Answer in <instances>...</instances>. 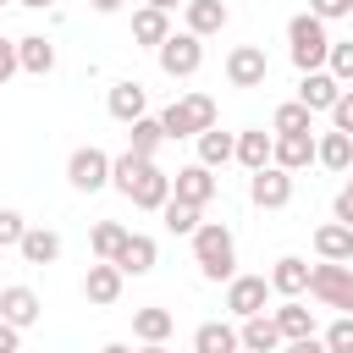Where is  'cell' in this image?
I'll use <instances>...</instances> for the list:
<instances>
[{
	"label": "cell",
	"instance_id": "52a82bcc",
	"mask_svg": "<svg viewBox=\"0 0 353 353\" xmlns=\"http://www.w3.org/2000/svg\"><path fill=\"white\" fill-rule=\"evenodd\" d=\"M66 182H72L77 193H99V188H110V154L94 149V143L72 149V160H66Z\"/></svg>",
	"mask_w": 353,
	"mask_h": 353
},
{
	"label": "cell",
	"instance_id": "e575fe53",
	"mask_svg": "<svg viewBox=\"0 0 353 353\" xmlns=\"http://www.w3.org/2000/svg\"><path fill=\"white\" fill-rule=\"evenodd\" d=\"M325 72L347 88L353 83V39H331V50H325Z\"/></svg>",
	"mask_w": 353,
	"mask_h": 353
},
{
	"label": "cell",
	"instance_id": "d6a6232c",
	"mask_svg": "<svg viewBox=\"0 0 353 353\" xmlns=\"http://www.w3.org/2000/svg\"><path fill=\"white\" fill-rule=\"evenodd\" d=\"M270 132H314V110H309V105H298V99H287V105H276Z\"/></svg>",
	"mask_w": 353,
	"mask_h": 353
},
{
	"label": "cell",
	"instance_id": "3957f363",
	"mask_svg": "<svg viewBox=\"0 0 353 353\" xmlns=\"http://www.w3.org/2000/svg\"><path fill=\"white\" fill-rule=\"evenodd\" d=\"M325 50H331L325 22H320L314 11H298V17L287 22V55H292V66H298V72H320V66H325Z\"/></svg>",
	"mask_w": 353,
	"mask_h": 353
},
{
	"label": "cell",
	"instance_id": "9a60e30c",
	"mask_svg": "<svg viewBox=\"0 0 353 353\" xmlns=\"http://www.w3.org/2000/svg\"><path fill=\"white\" fill-rule=\"evenodd\" d=\"M105 110H110L116 121H138V116H149V94H143V83H138V77H121V83L105 94Z\"/></svg>",
	"mask_w": 353,
	"mask_h": 353
},
{
	"label": "cell",
	"instance_id": "d4e9b609",
	"mask_svg": "<svg viewBox=\"0 0 353 353\" xmlns=\"http://www.w3.org/2000/svg\"><path fill=\"white\" fill-rule=\"evenodd\" d=\"M132 39H138V44H149V50H160V44L171 39V11L138 6V11H132Z\"/></svg>",
	"mask_w": 353,
	"mask_h": 353
},
{
	"label": "cell",
	"instance_id": "f907efd6",
	"mask_svg": "<svg viewBox=\"0 0 353 353\" xmlns=\"http://www.w3.org/2000/svg\"><path fill=\"white\" fill-rule=\"evenodd\" d=\"M237 353H243V347H237Z\"/></svg>",
	"mask_w": 353,
	"mask_h": 353
},
{
	"label": "cell",
	"instance_id": "5bb4252c",
	"mask_svg": "<svg viewBox=\"0 0 353 353\" xmlns=\"http://www.w3.org/2000/svg\"><path fill=\"white\" fill-rule=\"evenodd\" d=\"M270 165H281V171H303V165H314V132H276V143H270Z\"/></svg>",
	"mask_w": 353,
	"mask_h": 353
},
{
	"label": "cell",
	"instance_id": "8992f818",
	"mask_svg": "<svg viewBox=\"0 0 353 353\" xmlns=\"http://www.w3.org/2000/svg\"><path fill=\"white\" fill-rule=\"evenodd\" d=\"M154 55H160V72H165V77H193V72L204 66V39L182 28V33H171Z\"/></svg>",
	"mask_w": 353,
	"mask_h": 353
},
{
	"label": "cell",
	"instance_id": "7bdbcfd3",
	"mask_svg": "<svg viewBox=\"0 0 353 353\" xmlns=\"http://www.w3.org/2000/svg\"><path fill=\"white\" fill-rule=\"evenodd\" d=\"M88 6H94L99 17H110V11H121V0H88Z\"/></svg>",
	"mask_w": 353,
	"mask_h": 353
},
{
	"label": "cell",
	"instance_id": "6da1fadb",
	"mask_svg": "<svg viewBox=\"0 0 353 353\" xmlns=\"http://www.w3.org/2000/svg\"><path fill=\"white\" fill-rule=\"evenodd\" d=\"M110 188L132 204V210H160L165 199H171V171H160L154 160H143V154H116L110 160Z\"/></svg>",
	"mask_w": 353,
	"mask_h": 353
},
{
	"label": "cell",
	"instance_id": "7402d4cb",
	"mask_svg": "<svg viewBox=\"0 0 353 353\" xmlns=\"http://www.w3.org/2000/svg\"><path fill=\"white\" fill-rule=\"evenodd\" d=\"M17 72H33V77L55 72V44H50L44 33H28V39H17Z\"/></svg>",
	"mask_w": 353,
	"mask_h": 353
},
{
	"label": "cell",
	"instance_id": "836d02e7",
	"mask_svg": "<svg viewBox=\"0 0 353 353\" xmlns=\"http://www.w3.org/2000/svg\"><path fill=\"white\" fill-rule=\"evenodd\" d=\"M127 243V226L121 221H99L94 232H88V248H94V259H116V248Z\"/></svg>",
	"mask_w": 353,
	"mask_h": 353
},
{
	"label": "cell",
	"instance_id": "74e56055",
	"mask_svg": "<svg viewBox=\"0 0 353 353\" xmlns=\"http://www.w3.org/2000/svg\"><path fill=\"white\" fill-rule=\"evenodd\" d=\"M331 127H336V132H353V88L336 94V105H331Z\"/></svg>",
	"mask_w": 353,
	"mask_h": 353
},
{
	"label": "cell",
	"instance_id": "4dcf8cb0",
	"mask_svg": "<svg viewBox=\"0 0 353 353\" xmlns=\"http://www.w3.org/2000/svg\"><path fill=\"white\" fill-rule=\"evenodd\" d=\"M160 221H165L171 237H193L199 221H204V210H199V204H182V199H165V204H160Z\"/></svg>",
	"mask_w": 353,
	"mask_h": 353
},
{
	"label": "cell",
	"instance_id": "f35d334b",
	"mask_svg": "<svg viewBox=\"0 0 353 353\" xmlns=\"http://www.w3.org/2000/svg\"><path fill=\"white\" fill-rule=\"evenodd\" d=\"M309 11L320 22H336V17H353V0H309Z\"/></svg>",
	"mask_w": 353,
	"mask_h": 353
},
{
	"label": "cell",
	"instance_id": "ba28073f",
	"mask_svg": "<svg viewBox=\"0 0 353 353\" xmlns=\"http://www.w3.org/2000/svg\"><path fill=\"white\" fill-rule=\"evenodd\" d=\"M265 77H270L265 44H237V50H226V83H232V88H265Z\"/></svg>",
	"mask_w": 353,
	"mask_h": 353
},
{
	"label": "cell",
	"instance_id": "277c9868",
	"mask_svg": "<svg viewBox=\"0 0 353 353\" xmlns=\"http://www.w3.org/2000/svg\"><path fill=\"white\" fill-rule=\"evenodd\" d=\"M160 127H165V138H199L204 127H215V99L210 94H182L160 110Z\"/></svg>",
	"mask_w": 353,
	"mask_h": 353
},
{
	"label": "cell",
	"instance_id": "9c48e42d",
	"mask_svg": "<svg viewBox=\"0 0 353 353\" xmlns=\"http://www.w3.org/2000/svg\"><path fill=\"white\" fill-rule=\"evenodd\" d=\"M248 199H254L259 210H287V204H292V171H281V165H259L254 182H248Z\"/></svg>",
	"mask_w": 353,
	"mask_h": 353
},
{
	"label": "cell",
	"instance_id": "c3c4849f",
	"mask_svg": "<svg viewBox=\"0 0 353 353\" xmlns=\"http://www.w3.org/2000/svg\"><path fill=\"white\" fill-rule=\"evenodd\" d=\"M336 199H347V204H353V176H347V188H342V193H336Z\"/></svg>",
	"mask_w": 353,
	"mask_h": 353
},
{
	"label": "cell",
	"instance_id": "484cf974",
	"mask_svg": "<svg viewBox=\"0 0 353 353\" xmlns=\"http://www.w3.org/2000/svg\"><path fill=\"white\" fill-rule=\"evenodd\" d=\"M193 143H199V165H210V171L226 165V160L237 154V132H221V127H204Z\"/></svg>",
	"mask_w": 353,
	"mask_h": 353
},
{
	"label": "cell",
	"instance_id": "cb8c5ba5",
	"mask_svg": "<svg viewBox=\"0 0 353 353\" xmlns=\"http://www.w3.org/2000/svg\"><path fill=\"white\" fill-rule=\"evenodd\" d=\"M314 160L325 165V171H353V132H320L314 138Z\"/></svg>",
	"mask_w": 353,
	"mask_h": 353
},
{
	"label": "cell",
	"instance_id": "ab89813d",
	"mask_svg": "<svg viewBox=\"0 0 353 353\" xmlns=\"http://www.w3.org/2000/svg\"><path fill=\"white\" fill-rule=\"evenodd\" d=\"M11 72H17V39H0V88L11 83Z\"/></svg>",
	"mask_w": 353,
	"mask_h": 353
},
{
	"label": "cell",
	"instance_id": "4316f807",
	"mask_svg": "<svg viewBox=\"0 0 353 353\" xmlns=\"http://www.w3.org/2000/svg\"><path fill=\"white\" fill-rule=\"evenodd\" d=\"M314 254L320 259H353V226H342V221H325L320 232H314Z\"/></svg>",
	"mask_w": 353,
	"mask_h": 353
},
{
	"label": "cell",
	"instance_id": "83f0119b",
	"mask_svg": "<svg viewBox=\"0 0 353 353\" xmlns=\"http://www.w3.org/2000/svg\"><path fill=\"white\" fill-rule=\"evenodd\" d=\"M243 342H237V325H226V320H204L199 331H193V353H237Z\"/></svg>",
	"mask_w": 353,
	"mask_h": 353
},
{
	"label": "cell",
	"instance_id": "f6af8a7d",
	"mask_svg": "<svg viewBox=\"0 0 353 353\" xmlns=\"http://www.w3.org/2000/svg\"><path fill=\"white\" fill-rule=\"evenodd\" d=\"M99 353H132V347H127V342H105Z\"/></svg>",
	"mask_w": 353,
	"mask_h": 353
},
{
	"label": "cell",
	"instance_id": "b9f144b4",
	"mask_svg": "<svg viewBox=\"0 0 353 353\" xmlns=\"http://www.w3.org/2000/svg\"><path fill=\"white\" fill-rule=\"evenodd\" d=\"M0 353H22V331L11 320H0Z\"/></svg>",
	"mask_w": 353,
	"mask_h": 353
},
{
	"label": "cell",
	"instance_id": "d6986e66",
	"mask_svg": "<svg viewBox=\"0 0 353 353\" xmlns=\"http://www.w3.org/2000/svg\"><path fill=\"white\" fill-rule=\"evenodd\" d=\"M17 254H22V265H55V259H61V232H50V226H28L22 243H17Z\"/></svg>",
	"mask_w": 353,
	"mask_h": 353
},
{
	"label": "cell",
	"instance_id": "5b68a950",
	"mask_svg": "<svg viewBox=\"0 0 353 353\" xmlns=\"http://www.w3.org/2000/svg\"><path fill=\"white\" fill-rule=\"evenodd\" d=\"M309 292H314L325 309L353 314V259H347V265H342V259H320V265H309Z\"/></svg>",
	"mask_w": 353,
	"mask_h": 353
},
{
	"label": "cell",
	"instance_id": "44dd1931",
	"mask_svg": "<svg viewBox=\"0 0 353 353\" xmlns=\"http://www.w3.org/2000/svg\"><path fill=\"white\" fill-rule=\"evenodd\" d=\"M182 11H188V33H199V39H210V33H221L232 22L226 0H182Z\"/></svg>",
	"mask_w": 353,
	"mask_h": 353
},
{
	"label": "cell",
	"instance_id": "8d00e7d4",
	"mask_svg": "<svg viewBox=\"0 0 353 353\" xmlns=\"http://www.w3.org/2000/svg\"><path fill=\"white\" fill-rule=\"evenodd\" d=\"M22 232H28V221H22L17 210H0V248H17Z\"/></svg>",
	"mask_w": 353,
	"mask_h": 353
},
{
	"label": "cell",
	"instance_id": "7a4b0ae2",
	"mask_svg": "<svg viewBox=\"0 0 353 353\" xmlns=\"http://www.w3.org/2000/svg\"><path fill=\"white\" fill-rule=\"evenodd\" d=\"M193 259H199V276L204 281H232L237 276V237H232V226L226 221H199Z\"/></svg>",
	"mask_w": 353,
	"mask_h": 353
},
{
	"label": "cell",
	"instance_id": "d590c367",
	"mask_svg": "<svg viewBox=\"0 0 353 353\" xmlns=\"http://www.w3.org/2000/svg\"><path fill=\"white\" fill-rule=\"evenodd\" d=\"M320 342H325V353H353V314H336Z\"/></svg>",
	"mask_w": 353,
	"mask_h": 353
},
{
	"label": "cell",
	"instance_id": "8fae6325",
	"mask_svg": "<svg viewBox=\"0 0 353 353\" xmlns=\"http://www.w3.org/2000/svg\"><path fill=\"white\" fill-rule=\"evenodd\" d=\"M215 188H221V182H215V171H210V165H199V160H193V165H182V171L171 176V199L199 204V210L215 199Z\"/></svg>",
	"mask_w": 353,
	"mask_h": 353
},
{
	"label": "cell",
	"instance_id": "60d3db41",
	"mask_svg": "<svg viewBox=\"0 0 353 353\" xmlns=\"http://www.w3.org/2000/svg\"><path fill=\"white\" fill-rule=\"evenodd\" d=\"M281 353H325V342L309 331V336H292V342H281Z\"/></svg>",
	"mask_w": 353,
	"mask_h": 353
},
{
	"label": "cell",
	"instance_id": "681fc988",
	"mask_svg": "<svg viewBox=\"0 0 353 353\" xmlns=\"http://www.w3.org/2000/svg\"><path fill=\"white\" fill-rule=\"evenodd\" d=\"M6 6H11V0H0V11H6Z\"/></svg>",
	"mask_w": 353,
	"mask_h": 353
},
{
	"label": "cell",
	"instance_id": "4fadbf2b",
	"mask_svg": "<svg viewBox=\"0 0 353 353\" xmlns=\"http://www.w3.org/2000/svg\"><path fill=\"white\" fill-rule=\"evenodd\" d=\"M121 281H127V276H121L110 259H94V265H88V276H83V298H88L94 309H110V303L121 298Z\"/></svg>",
	"mask_w": 353,
	"mask_h": 353
},
{
	"label": "cell",
	"instance_id": "603a6c76",
	"mask_svg": "<svg viewBox=\"0 0 353 353\" xmlns=\"http://www.w3.org/2000/svg\"><path fill=\"white\" fill-rule=\"evenodd\" d=\"M171 331H176V314H171V309H160V303L132 309V336H138V342H165Z\"/></svg>",
	"mask_w": 353,
	"mask_h": 353
},
{
	"label": "cell",
	"instance_id": "ee69618b",
	"mask_svg": "<svg viewBox=\"0 0 353 353\" xmlns=\"http://www.w3.org/2000/svg\"><path fill=\"white\" fill-rule=\"evenodd\" d=\"M143 6H154V11H176L182 0H143Z\"/></svg>",
	"mask_w": 353,
	"mask_h": 353
},
{
	"label": "cell",
	"instance_id": "ffe728a7",
	"mask_svg": "<svg viewBox=\"0 0 353 353\" xmlns=\"http://www.w3.org/2000/svg\"><path fill=\"white\" fill-rule=\"evenodd\" d=\"M237 342H243V353H281V331L270 314H248L237 325Z\"/></svg>",
	"mask_w": 353,
	"mask_h": 353
},
{
	"label": "cell",
	"instance_id": "e0dca14e",
	"mask_svg": "<svg viewBox=\"0 0 353 353\" xmlns=\"http://www.w3.org/2000/svg\"><path fill=\"white\" fill-rule=\"evenodd\" d=\"M39 314H44V303H39L33 287H0V320H11L17 331H28Z\"/></svg>",
	"mask_w": 353,
	"mask_h": 353
},
{
	"label": "cell",
	"instance_id": "ac0fdd59",
	"mask_svg": "<svg viewBox=\"0 0 353 353\" xmlns=\"http://www.w3.org/2000/svg\"><path fill=\"white\" fill-rule=\"evenodd\" d=\"M336 94H342V83H336L325 66L298 77V105H309V110H331V105H336Z\"/></svg>",
	"mask_w": 353,
	"mask_h": 353
},
{
	"label": "cell",
	"instance_id": "f546056e",
	"mask_svg": "<svg viewBox=\"0 0 353 353\" xmlns=\"http://www.w3.org/2000/svg\"><path fill=\"white\" fill-rule=\"evenodd\" d=\"M132 132H127V149L132 154H143V160H154V149L165 143V127H160V116H138V121H127Z\"/></svg>",
	"mask_w": 353,
	"mask_h": 353
},
{
	"label": "cell",
	"instance_id": "2e32d148",
	"mask_svg": "<svg viewBox=\"0 0 353 353\" xmlns=\"http://www.w3.org/2000/svg\"><path fill=\"white\" fill-rule=\"evenodd\" d=\"M270 292H281V298H303L309 292V259H298V254H281L276 265H270Z\"/></svg>",
	"mask_w": 353,
	"mask_h": 353
},
{
	"label": "cell",
	"instance_id": "30bf717a",
	"mask_svg": "<svg viewBox=\"0 0 353 353\" xmlns=\"http://www.w3.org/2000/svg\"><path fill=\"white\" fill-rule=\"evenodd\" d=\"M265 303H270V281H265V276H232V281H226V309H232V320L265 314Z\"/></svg>",
	"mask_w": 353,
	"mask_h": 353
},
{
	"label": "cell",
	"instance_id": "f1b7e54d",
	"mask_svg": "<svg viewBox=\"0 0 353 353\" xmlns=\"http://www.w3.org/2000/svg\"><path fill=\"white\" fill-rule=\"evenodd\" d=\"M270 143H276V132H259V127H248V132H237V165H248V171H259V165H270Z\"/></svg>",
	"mask_w": 353,
	"mask_h": 353
},
{
	"label": "cell",
	"instance_id": "7c38bea8",
	"mask_svg": "<svg viewBox=\"0 0 353 353\" xmlns=\"http://www.w3.org/2000/svg\"><path fill=\"white\" fill-rule=\"evenodd\" d=\"M154 259H160L154 237H149V232H127V243L116 248V259H110V265H116L121 276H149V270H154Z\"/></svg>",
	"mask_w": 353,
	"mask_h": 353
},
{
	"label": "cell",
	"instance_id": "1f68e13d",
	"mask_svg": "<svg viewBox=\"0 0 353 353\" xmlns=\"http://www.w3.org/2000/svg\"><path fill=\"white\" fill-rule=\"evenodd\" d=\"M270 320H276L281 342H292V336H309V331H314V309H303L298 298H287V303H281V309H276Z\"/></svg>",
	"mask_w": 353,
	"mask_h": 353
},
{
	"label": "cell",
	"instance_id": "bcb514c9",
	"mask_svg": "<svg viewBox=\"0 0 353 353\" xmlns=\"http://www.w3.org/2000/svg\"><path fill=\"white\" fill-rule=\"evenodd\" d=\"M138 353H171V347H165V342H143Z\"/></svg>",
	"mask_w": 353,
	"mask_h": 353
},
{
	"label": "cell",
	"instance_id": "7dc6e473",
	"mask_svg": "<svg viewBox=\"0 0 353 353\" xmlns=\"http://www.w3.org/2000/svg\"><path fill=\"white\" fill-rule=\"evenodd\" d=\"M17 6H33V11H44V6H55V0H17Z\"/></svg>",
	"mask_w": 353,
	"mask_h": 353
}]
</instances>
